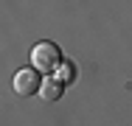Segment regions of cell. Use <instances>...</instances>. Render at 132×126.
I'll list each match as a JSON object with an SVG mask.
<instances>
[{
  "label": "cell",
  "instance_id": "cell-3",
  "mask_svg": "<svg viewBox=\"0 0 132 126\" xmlns=\"http://www.w3.org/2000/svg\"><path fill=\"white\" fill-rule=\"evenodd\" d=\"M62 87H65V81H62V78H45V81H42L39 95H42L45 101H56V98H62Z\"/></svg>",
  "mask_w": 132,
  "mask_h": 126
},
{
  "label": "cell",
  "instance_id": "cell-4",
  "mask_svg": "<svg viewBox=\"0 0 132 126\" xmlns=\"http://www.w3.org/2000/svg\"><path fill=\"white\" fill-rule=\"evenodd\" d=\"M59 78H62V81H70V78H73V67H70V62H62V67H59Z\"/></svg>",
  "mask_w": 132,
  "mask_h": 126
},
{
  "label": "cell",
  "instance_id": "cell-1",
  "mask_svg": "<svg viewBox=\"0 0 132 126\" xmlns=\"http://www.w3.org/2000/svg\"><path fill=\"white\" fill-rule=\"evenodd\" d=\"M59 62H62V53L53 42H39L31 48V65L39 73H51L53 67H59Z\"/></svg>",
  "mask_w": 132,
  "mask_h": 126
},
{
  "label": "cell",
  "instance_id": "cell-2",
  "mask_svg": "<svg viewBox=\"0 0 132 126\" xmlns=\"http://www.w3.org/2000/svg\"><path fill=\"white\" fill-rule=\"evenodd\" d=\"M42 81L45 78H39V70L34 67H28V70H17L14 73V93L17 95H23V98H31V95H37L39 90H42Z\"/></svg>",
  "mask_w": 132,
  "mask_h": 126
}]
</instances>
